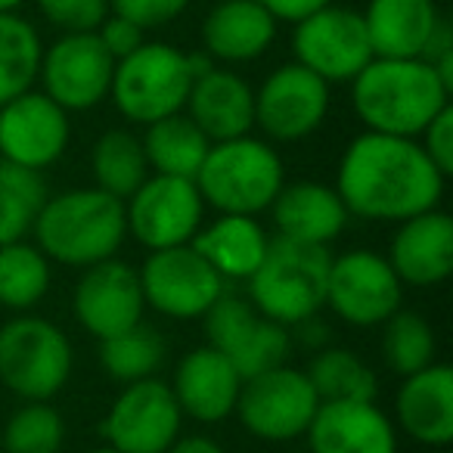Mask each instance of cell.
Listing matches in <instances>:
<instances>
[{
  "mask_svg": "<svg viewBox=\"0 0 453 453\" xmlns=\"http://www.w3.org/2000/svg\"><path fill=\"white\" fill-rule=\"evenodd\" d=\"M444 183L419 140L364 131L342 150L333 187L351 218L401 224L441 208Z\"/></svg>",
  "mask_w": 453,
  "mask_h": 453,
  "instance_id": "6da1fadb",
  "label": "cell"
},
{
  "mask_svg": "<svg viewBox=\"0 0 453 453\" xmlns=\"http://www.w3.org/2000/svg\"><path fill=\"white\" fill-rule=\"evenodd\" d=\"M450 94L422 57H372L351 81V106L364 131L391 137L416 140L441 109L450 106Z\"/></svg>",
  "mask_w": 453,
  "mask_h": 453,
  "instance_id": "7a4b0ae2",
  "label": "cell"
},
{
  "mask_svg": "<svg viewBox=\"0 0 453 453\" xmlns=\"http://www.w3.org/2000/svg\"><path fill=\"white\" fill-rule=\"evenodd\" d=\"M125 240V202L100 187H72L47 196L32 230V242L47 258L75 271L119 258Z\"/></svg>",
  "mask_w": 453,
  "mask_h": 453,
  "instance_id": "3957f363",
  "label": "cell"
},
{
  "mask_svg": "<svg viewBox=\"0 0 453 453\" xmlns=\"http://www.w3.org/2000/svg\"><path fill=\"white\" fill-rule=\"evenodd\" d=\"M205 208L218 214H258L271 211L273 199L286 187V165L277 146L265 137H234L211 143L199 174L193 177Z\"/></svg>",
  "mask_w": 453,
  "mask_h": 453,
  "instance_id": "277c9868",
  "label": "cell"
},
{
  "mask_svg": "<svg viewBox=\"0 0 453 453\" xmlns=\"http://www.w3.org/2000/svg\"><path fill=\"white\" fill-rule=\"evenodd\" d=\"M333 252L326 246L271 236L265 261L246 280L249 302L258 314L292 329L326 308V280Z\"/></svg>",
  "mask_w": 453,
  "mask_h": 453,
  "instance_id": "5b68a950",
  "label": "cell"
},
{
  "mask_svg": "<svg viewBox=\"0 0 453 453\" xmlns=\"http://www.w3.org/2000/svg\"><path fill=\"white\" fill-rule=\"evenodd\" d=\"M189 84V50H180L168 41H143L134 53L115 59L109 100L127 125L146 127L158 119L183 112Z\"/></svg>",
  "mask_w": 453,
  "mask_h": 453,
  "instance_id": "8992f818",
  "label": "cell"
},
{
  "mask_svg": "<svg viewBox=\"0 0 453 453\" xmlns=\"http://www.w3.org/2000/svg\"><path fill=\"white\" fill-rule=\"evenodd\" d=\"M75 348L63 326L16 314L0 326V385L19 401H53L69 385Z\"/></svg>",
  "mask_w": 453,
  "mask_h": 453,
  "instance_id": "52a82bcc",
  "label": "cell"
},
{
  "mask_svg": "<svg viewBox=\"0 0 453 453\" xmlns=\"http://www.w3.org/2000/svg\"><path fill=\"white\" fill-rule=\"evenodd\" d=\"M317 407L320 397L314 395L304 370L280 364L258 376L242 379L234 416L252 438L280 444V441L304 438Z\"/></svg>",
  "mask_w": 453,
  "mask_h": 453,
  "instance_id": "ba28073f",
  "label": "cell"
},
{
  "mask_svg": "<svg viewBox=\"0 0 453 453\" xmlns=\"http://www.w3.org/2000/svg\"><path fill=\"white\" fill-rule=\"evenodd\" d=\"M292 59L335 88L351 84L372 59L364 16L342 4H326L304 19L292 22Z\"/></svg>",
  "mask_w": 453,
  "mask_h": 453,
  "instance_id": "9c48e42d",
  "label": "cell"
},
{
  "mask_svg": "<svg viewBox=\"0 0 453 453\" xmlns=\"http://www.w3.org/2000/svg\"><path fill=\"white\" fill-rule=\"evenodd\" d=\"M125 220L127 236L146 252L189 246L205 224V202L189 177L150 174L125 199Z\"/></svg>",
  "mask_w": 453,
  "mask_h": 453,
  "instance_id": "30bf717a",
  "label": "cell"
},
{
  "mask_svg": "<svg viewBox=\"0 0 453 453\" xmlns=\"http://www.w3.org/2000/svg\"><path fill=\"white\" fill-rule=\"evenodd\" d=\"M333 106V88L304 65L283 63L255 90V127L267 143H298L314 137Z\"/></svg>",
  "mask_w": 453,
  "mask_h": 453,
  "instance_id": "8fae6325",
  "label": "cell"
},
{
  "mask_svg": "<svg viewBox=\"0 0 453 453\" xmlns=\"http://www.w3.org/2000/svg\"><path fill=\"white\" fill-rule=\"evenodd\" d=\"M326 308L354 329H376L403 308V283L388 258L372 249L333 255L326 280Z\"/></svg>",
  "mask_w": 453,
  "mask_h": 453,
  "instance_id": "7c38bea8",
  "label": "cell"
},
{
  "mask_svg": "<svg viewBox=\"0 0 453 453\" xmlns=\"http://www.w3.org/2000/svg\"><path fill=\"white\" fill-rule=\"evenodd\" d=\"M137 273L146 308L168 320H202L226 292V283L193 246L150 252Z\"/></svg>",
  "mask_w": 453,
  "mask_h": 453,
  "instance_id": "4fadbf2b",
  "label": "cell"
},
{
  "mask_svg": "<svg viewBox=\"0 0 453 453\" xmlns=\"http://www.w3.org/2000/svg\"><path fill=\"white\" fill-rule=\"evenodd\" d=\"M115 59L96 32L57 35L41 53L38 84L65 112H90L109 100Z\"/></svg>",
  "mask_w": 453,
  "mask_h": 453,
  "instance_id": "5bb4252c",
  "label": "cell"
},
{
  "mask_svg": "<svg viewBox=\"0 0 453 453\" xmlns=\"http://www.w3.org/2000/svg\"><path fill=\"white\" fill-rule=\"evenodd\" d=\"M202 320H205L208 335L205 345L224 354L242 379L273 370V366L286 364L292 354L289 329L258 314L252 302L242 296L224 292Z\"/></svg>",
  "mask_w": 453,
  "mask_h": 453,
  "instance_id": "9a60e30c",
  "label": "cell"
},
{
  "mask_svg": "<svg viewBox=\"0 0 453 453\" xmlns=\"http://www.w3.org/2000/svg\"><path fill=\"white\" fill-rule=\"evenodd\" d=\"M180 428L183 413L162 379L121 385L100 422L103 441L119 453H165L183 434Z\"/></svg>",
  "mask_w": 453,
  "mask_h": 453,
  "instance_id": "2e32d148",
  "label": "cell"
},
{
  "mask_svg": "<svg viewBox=\"0 0 453 453\" xmlns=\"http://www.w3.org/2000/svg\"><path fill=\"white\" fill-rule=\"evenodd\" d=\"M69 143L72 115L44 90L32 88L0 106V162L44 174L65 156Z\"/></svg>",
  "mask_w": 453,
  "mask_h": 453,
  "instance_id": "e0dca14e",
  "label": "cell"
},
{
  "mask_svg": "<svg viewBox=\"0 0 453 453\" xmlns=\"http://www.w3.org/2000/svg\"><path fill=\"white\" fill-rule=\"evenodd\" d=\"M72 314H75L78 326L94 335L96 342L143 323L146 302L137 267L121 258L84 267L72 289Z\"/></svg>",
  "mask_w": 453,
  "mask_h": 453,
  "instance_id": "ac0fdd59",
  "label": "cell"
},
{
  "mask_svg": "<svg viewBox=\"0 0 453 453\" xmlns=\"http://www.w3.org/2000/svg\"><path fill=\"white\" fill-rule=\"evenodd\" d=\"M280 22L261 0H214L199 26L202 53L214 65H242L273 47Z\"/></svg>",
  "mask_w": 453,
  "mask_h": 453,
  "instance_id": "d6986e66",
  "label": "cell"
},
{
  "mask_svg": "<svg viewBox=\"0 0 453 453\" xmlns=\"http://www.w3.org/2000/svg\"><path fill=\"white\" fill-rule=\"evenodd\" d=\"M168 388L180 407L183 419L189 416L202 426H214V422L234 416L242 376L220 351H214L211 345H199L189 348L177 360Z\"/></svg>",
  "mask_w": 453,
  "mask_h": 453,
  "instance_id": "ffe728a7",
  "label": "cell"
},
{
  "mask_svg": "<svg viewBox=\"0 0 453 453\" xmlns=\"http://www.w3.org/2000/svg\"><path fill=\"white\" fill-rule=\"evenodd\" d=\"M388 242V265L403 286L432 289L441 286L453 271V218L444 208L413 214L395 224Z\"/></svg>",
  "mask_w": 453,
  "mask_h": 453,
  "instance_id": "44dd1931",
  "label": "cell"
},
{
  "mask_svg": "<svg viewBox=\"0 0 453 453\" xmlns=\"http://www.w3.org/2000/svg\"><path fill=\"white\" fill-rule=\"evenodd\" d=\"M183 112L211 143L255 131V88L230 65H208L193 78Z\"/></svg>",
  "mask_w": 453,
  "mask_h": 453,
  "instance_id": "7402d4cb",
  "label": "cell"
},
{
  "mask_svg": "<svg viewBox=\"0 0 453 453\" xmlns=\"http://www.w3.org/2000/svg\"><path fill=\"white\" fill-rule=\"evenodd\" d=\"M304 441L311 453H397V428L376 401H323Z\"/></svg>",
  "mask_w": 453,
  "mask_h": 453,
  "instance_id": "603a6c76",
  "label": "cell"
},
{
  "mask_svg": "<svg viewBox=\"0 0 453 453\" xmlns=\"http://www.w3.org/2000/svg\"><path fill=\"white\" fill-rule=\"evenodd\" d=\"M395 428L426 447H444L453 438V370L428 364L401 379L395 395Z\"/></svg>",
  "mask_w": 453,
  "mask_h": 453,
  "instance_id": "cb8c5ba5",
  "label": "cell"
},
{
  "mask_svg": "<svg viewBox=\"0 0 453 453\" xmlns=\"http://www.w3.org/2000/svg\"><path fill=\"white\" fill-rule=\"evenodd\" d=\"M271 218L277 226V236L329 249V242H335L345 234L351 214L329 183L286 180V187L280 189V196L271 205Z\"/></svg>",
  "mask_w": 453,
  "mask_h": 453,
  "instance_id": "d4e9b609",
  "label": "cell"
},
{
  "mask_svg": "<svg viewBox=\"0 0 453 453\" xmlns=\"http://www.w3.org/2000/svg\"><path fill=\"white\" fill-rule=\"evenodd\" d=\"M364 28L372 57L413 59L426 57L434 32L444 22L434 0H366Z\"/></svg>",
  "mask_w": 453,
  "mask_h": 453,
  "instance_id": "484cf974",
  "label": "cell"
},
{
  "mask_svg": "<svg viewBox=\"0 0 453 453\" xmlns=\"http://www.w3.org/2000/svg\"><path fill=\"white\" fill-rule=\"evenodd\" d=\"M189 246L211 265L224 283H246L265 261L271 234L252 214H218L199 226Z\"/></svg>",
  "mask_w": 453,
  "mask_h": 453,
  "instance_id": "4316f807",
  "label": "cell"
},
{
  "mask_svg": "<svg viewBox=\"0 0 453 453\" xmlns=\"http://www.w3.org/2000/svg\"><path fill=\"white\" fill-rule=\"evenodd\" d=\"M140 143H143L150 174L189 177L193 180L199 174L202 162H205V152L211 146V140L189 121L187 112H177L146 125Z\"/></svg>",
  "mask_w": 453,
  "mask_h": 453,
  "instance_id": "83f0119b",
  "label": "cell"
},
{
  "mask_svg": "<svg viewBox=\"0 0 453 453\" xmlns=\"http://www.w3.org/2000/svg\"><path fill=\"white\" fill-rule=\"evenodd\" d=\"M90 174H94V187L125 202L150 177L140 134H134L131 127L103 131L90 150Z\"/></svg>",
  "mask_w": 453,
  "mask_h": 453,
  "instance_id": "f1b7e54d",
  "label": "cell"
},
{
  "mask_svg": "<svg viewBox=\"0 0 453 453\" xmlns=\"http://www.w3.org/2000/svg\"><path fill=\"white\" fill-rule=\"evenodd\" d=\"M53 283V261L32 240L0 246V304L16 314H32Z\"/></svg>",
  "mask_w": 453,
  "mask_h": 453,
  "instance_id": "f546056e",
  "label": "cell"
},
{
  "mask_svg": "<svg viewBox=\"0 0 453 453\" xmlns=\"http://www.w3.org/2000/svg\"><path fill=\"white\" fill-rule=\"evenodd\" d=\"M311 388L323 401H376L379 379L376 370L348 348L326 345L314 351L308 370Z\"/></svg>",
  "mask_w": 453,
  "mask_h": 453,
  "instance_id": "4dcf8cb0",
  "label": "cell"
},
{
  "mask_svg": "<svg viewBox=\"0 0 453 453\" xmlns=\"http://www.w3.org/2000/svg\"><path fill=\"white\" fill-rule=\"evenodd\" d=\"M44 41L22 13H0V106L38 84Z\"/></svg>",
  "mask_w": 453,
  "mask_h": 453,
  "instance_id": "1f68e13d",
  "label": "cell"
},
{
  "mask_svg": "<svg viewBox=\"0 0 453 453\" xmlns=\"http://www.w3.org/2000/svg\"><path fill=\"white\" fill-rule=\"evenodd\" d=\"M165 357H168V342L146 323L100 342V366L119 385L156 379V372L165 366Z\"/></svg>",
  "mask_w": 453,
  "mask_h": 453,
  "instance_id": "d6a6232c",
  "label": "cell"
},
{
  "mask_svg": "<svg viewBox=\"0 0 453 453\" xmlns=\"http://www.w3.org/2000/svg\"><path fill=\"white\" fill-rule=\"evenodd\" d=\"M47 196L50 189L38 171L0 162V246L32 236Z\"/></svg>",
  "mask_w": 453,
  "mask_h": 453,
  "instance_id": "836d02e7",
  "label": "cell"
},
{
  "mask_svg": "<svg viewBox=\"0 0 453 453\" xmlns=\"http://www.w3.org/2000/svg\"><path fill=\"white\" fill-rule=\"evenodd\" d=\"M382 360L401 379L434 364L438 360V339H434L432 323L416 311L397 308L382 323Z\"/></svg>",
  "mask_w": 453,
  "mask_h": 453,
  "instance_id": "e575fe53",
  "label": "cell"
},
{
  "mask_svg": "<svg viewBox=\"0 0 453 453\" xmlns=\"http://www.w3.org/2000/svg\"><path fill=\"white\" fill-rule=\"evenodd\" d=\"M65 416L50 401H22L0 432L4 453H63Z\"/></svg>",
  "mask_w": 453,
  "mask_h": 453,
  "instance_id": "d590c367",
  "label": "cell"
},
{
  "mask_svg": "<svg viewBox=\"0 0 453 453\" xmlns=\"http://www.w3.org/2000/svg\"><path fill=\"white\" fill-rule=\"evenodd\" d=\"M35 7L59 35L96 32L109 16V0H35Z\"/></svg>",
  "mask_w": 453,
  "mask_h": 453,
  "instance_id": "8d00e7d4",
  "label": "cell"
},
{
  "mask_svg": "<svg viewBox=\"0 0 453 453\" xmlns=\"http://www.w3.org/2000/svg\"><path fill=\"white\" fill-rule=\"evenodd\" d=\"M189 0H109V13L134 22L137 28H165L187 13Z\"/></svg>",
  "mask_w": 453,
  "mask_h": 453,
  "instance_id": "74e56055",
  "label": "cell"
},
{
  "mask_svg": "<svg viewBox=\"0 0 453 453\" xmlns=\"http://www.w3.org/2000/svg\"><path fill=\"white\" fill-rule=\"evenodd\" d=\"M416 140H419V146L426 150V156L434 162V168H438L444 177H450V171H453V106L441 109Z\"/></svg>",
  "mask_w": 453,
  "mask_h": 453,
  "instance_id": "f35d334b",
  "label": "cell"
},
{
  "mask_svg": "<svg viewBox=\"0 0 453 453\" xmlns=\"http://www.w3.org/2000/svg\"><path fill=\"white\" fill-rule=\"evenodd\" d=\"M96 38L103 41V47L109 50V57L121 59V57H127V53H134L140 44H143L146 32L134 26V22H127V19H121V16L109 13L106 19H103V26L96 28Z\"/></svg>",
  "mask_w": 453,
  "mask_h": 453,
  "instance_id": "ab89813d",
  "label": "cell"
},
{
  "mask_svg": "<svg viewBox=\"0 0 453 453\" xmlns=\"http://www.w3.org/2000/svg\"><path fill=\"white\" fill-rule=\"evenodd\" d=\"M261 4L277 16V22H289L292 26V22L304 19L308 13L326 7V4H335V0H261Z\"/></svg>",
  "mask_w": 453,
  "mask_h": 453,
  "instance_id": "60d3db41",
  "label": "cell"
},
{
  "mask_svg": "<svg viewBox=\"0 0 453 453\" xmlns=\"http://www.w3.org/2000/svg\"><path fill=\"white\" fill-rule=\"evenodd\" d=\"M289 333H296V335H292V342L298 339L302 345L314 348V351H320V348H326V345H329V329H326V323H320V314H317V317H308L304 323L292 326Z\"/></svg>",
  "mask_w": 453,
  "mask_h": 453,
  "instance_id": "b9f144b4",
  "label": "cell"
},
{
  "mask_svg": "<svg viewBox=\"0 0 453 453\" xmlns=\"http://www.w3.org/2000/svg\"><path fill=\"white\" fill-rule=\"evenodd\" d=\"M165 453H224V447L208 434H180Z\"/></svg>",
  "mask_w": 453,
  "mask_h": 453,
  "instance_id": "7bdbcfd3",
  "label": "cell"
},
{
  "mask_svg": "<svg viewBox=\"0 0 453 453\" xmlns=\"http://www.w3.org/2000/svg\"><path fill=\"white\" fill-rule=\"evenodd\" d=\"M28 0H0V13H22Z\"/></svg>",
  "mask_w": 453,
  "mask_h": 453,
  "instance_id": "ee69618b",
  "label": "cell"
},
{
  "mask_svg": "<svg viewBox=\"0 0 453 453\" xmlns=\"http://www.w3.org/2000/svg\"><path fill=\"white\" fill-rule=\"evenodd\" d=\"M90 453H119V450H112L109 444H103V447H96V450H90Z\"/></svg>",
  "mask_w": 453,
  "mask_h": 453,
  "instance_id": "f6af8a7d",
  "label": "cell"
},
{
  "mask_svg": "<svg viewBox=\"0 0 453 453\" xmlns=\"http://www.w3.org/2000/svg\"><path fill=\"white\" fill-rule=\"evenodd\" d=\"M434 4H447V0H434Z\"/></svg>",
  "mask_w": 453,
  "mask_h": 453,
  "instance_id": "bcb514c9",
  "label": "cell"
}]
</instances>
